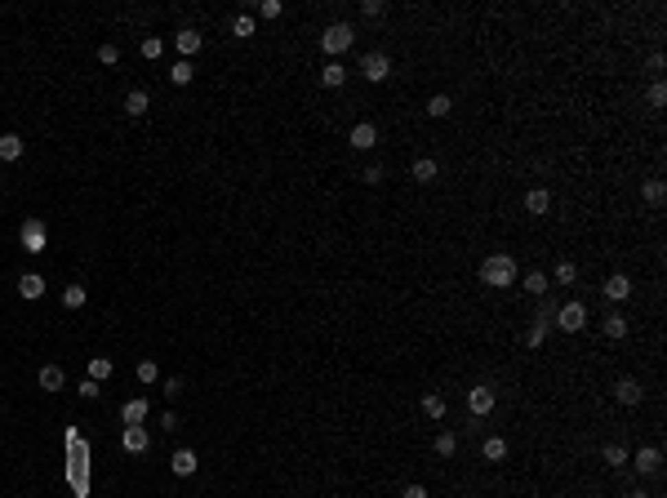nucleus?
Returning a JSON list of instances; mask_svg holds the SVG:
<instances>
[{
  "label": "nucleus",
  "mask_w": 667,
  "mask_h": 498,
  "mask_svg": "<svg viewBox=\"0 0 667 498\" xmlns=\"http://www.w3.org/2000/svg\"><path fill=\"white\" fill-rule=\"evenodd\" d=\"M481 285H494V289L516 285V258H507V253H490V258L481 262Z\"/></svg>",
  "instance_id": "1"
},
{
  "label": "nucleus",
  "mask_w": 667,
  "mask_h": 498,
  "mask_svg": "<svg viewBox=\"0 0 667 498\" xmlns=\"http://www.w3.org/2000/svg\"><path fill=\"white\" fill-rule=\"evenodd\" d=\"M18 245H23V253H45V245H49V227H45L41 218H27L23 227H18Z\"/></svg>",
  "instance_id": "2"
},
{
  "label": "nucleus",
  "mask_w": 667,
  "mask_h": 498,
  "mask_svg": "<svg viewBox=\"0 0 667 498\" xmlns=\"http://www.w3.org/2000/svg\"><path fill=\"white\" fill-rule=\"evenodd\" d=\"M352 36H356V32H352V23H330V27L321 32V49L338 58V54L352 49Z\"/></svg>",
  "instance_id": "3"
},
{
  "label": "nucleus",
  "mask_w": 667,
  "mask_h": 498,
  "mask_svg": "<svg viewBox=\"0 0 667 498\" xmlns=\"http://www.w3.org/2000/svg\"><path fill=\"white\" fill-rule=\"evenodd\" d=\"M387 71H392V58H387L383 49H370V54L361 58V76H365V80H387Z\"/></svg>",
  "instance_id": "4"
},
{
  "label": "nucleus",
  "mask_w": 667,
  "mask_h": 498,
  "mask_svg": "<svg viewBox=\"0 0 667 498\" xmlns=\"http://www.w3.org/2000/svg\"><path fill=\"white\" fill-rule=\"evenodd\" d=\"M556 325H561L565 334H578V330L587 325V307H583V303H565V307H556Z\"/></svg>",
  "instance_id": "5"
},
{
  "label": "nucleus",
  "mask_w": 667,
  "mask_h": 498,
  "mask_svg": "<svg viewBox=\"0 0 667 498\" xmlns=\"http://www.w3.org/2000/svg\"><path fill=\"white\" fill-rule=\"evenodd\" d=\"M467 409H472L476 418H485L494 409V387H485V383H481V387H472V392H467Z\"/></svg>",
  "instance_id": "6"
},
{
  "label": "nucleus",
  "mask_w": 667,
  "mask_h": 498,
  "mask_svg": "<svg viewBox=\"0 0 667 498\" xmlns=\"http://www.w3.org/2000/svg\"><path fill=\"white\" fill-rule=\"evenodd\" d=\"M120 422H125V427H143L147 422V400L143 396L125 400V405H120Z\"/></svg>",
  "instance_id": "7"
},
{
  "label": "nucleus",
  "mask_w": 667,
  "mask_h": 498,
  "mask_svg": "<svg viewBox=\"0 0 667 498\" xmlns=\"http://www.w3.org/2000/svg\"><path fill=\"white\" fill-rule=\"evenodd\" d=\"M374 143H378V125H370V120L352 125V147H356V152H370Z\"/></svg>",
  "instance_id": "8"
},
{
  "label": "nucleus",
  "mask_w": 667,
  "mask_h": 498,
  "mask_svg": "<svg viewBox=\"0 0 667 498\" xmlns=\"http://www.w3.org/2000/svg\"><path fill=\"white\" fill-rule=\"evenodd\" d=\"M120 445H125L129 454H147V449H152V436H147V427H125Z\"/></svg>",
  "instance_id": "9"
},
{
  "label": "nucleus",
  "mask_w": 667,
  "mask_h": 498,
  "mask_svg": "<svg viewBox=\"0 0 667 498\" xmlns=\"http://www.w3.org/2000/svg\"><path fill=\"white\" fill-rule=\"evenodd\" d=\"M614 396L623 400V405H641L645 392H641V383H636V378H618V383H614Z\"/></svg>",
  "instance_id": "10"
},
{
  "label": "nucleus",
  "mask_w": 667,
  "mask_h": 498,
  "mask_svg": "<svg viewBox=\"0 0 667 498\" xmlns=\"http://www.w3.org/2000/svg\"><path fill=\"white\" fill-rule=\"evenodd\" d=\"M169 467H174V476H192L196 467H201V458H196V449H178V454L169 458Z\"/></svg>",
  "instance_id": "11"
},
{
  "label": "nucleus",
  "mask_w": 667,
  "mask_h": 498,
  "mask_svg": "<svg viewBox=\"0 0 667 498\" xmlns=\"http://www.w3.org/2000/svg\"><path fill=\"white\" fill-rule=\"evenodd\" d=\"M174 41H178V54H183V58H192V54H201L205 36H201V32H192V27H187V32H178Z\"/></svg>",
  "instance_id": "12"
},
{
  "label": "nucleus",
  "mask_w": 667,
  "mask_h": 498,
  "mask_svg": "<svg viewBox=\"0 0 667 498\" xmlns=\"http://www.w3.org/2000/svg\"><path fill=\"white\" fill-rule=\"evenodd\" d=\"M321 84H325V89H343V84H347V67H343V63H325V67H321Z\"/></svg>",
  "instance_id": "13"
},
{
  "label": "nucleus",
  "mask_w": 667,
  "mask_h": 498,
  "mask_svg": "<svg viewBox=\"0 0 667 498\" xmlns=\"http://www.w3.org/2000/svg\"><path fill=\"white\" fill-rule=\"evenodd\" d=\"M18 294H23V298H41V294H45V276H41V271H27V276H18Z\"/></svg>",
  "instance_id": "14"
},
{
  "label": "nucleus",
  "mask_w": 667,
  "mask_h": 498,
  "mask_svg": "<svg viewBox=\"0 0 667 498\" xmlns=\"http://www.w3.org/2000/svg\"><path fill=\"white\" fill-rule=\"evenodd\" d=\"M627 294H632V280H627L623 271H614V276L605 280V298H614V303H623Z\"/></svg>",
  "instance_id": "15"
},
{
  "label": "nucleus",
  "mask_w": 667,
  "mask_h": 498,
  "mask_svg": "<svg viewBox=\"0 0 667 498\" xmlns=\"http://www.w3.org/2000/svg\"><path fill=\"white\" fill-rule=\"evenodd\" d=\"M636 467H641V472H650V476H654V472H659V467H663V449H659V445H645L641 454H636Z\"/></svg>",
  "instance_id": "16"
},
{
  "label": "nucleus",
  "mask_w": 667,
  "mask_h": 498,
  "mask_svg": "<svg viewBox=\"0 0 667 498\" xmlns=\"http://www.w3.org/2000/svg\"><path fill=\"white\" fill-rule=\"evenodd\" d=\"M525 210H530V214H547L552 210V196L543 192V187H530V192H525Z\"/></svg>",
  "instance_id": "17"
},
{
  "label": "nucleus",
  "mask_w": 667,
  "mask_h": 498,
  "mask_svg": "<svg viewBox=\"0 0 667 498\" xmlns=\"http://www.w3.org/2000/svg\"><path fill=\"white\" fill-rule=\"evenodd\" d=\"M63 383H67V374L58 365H45L41 370V392H63Z\"/></svg>",
  "instance_id": "18"
},
{
  "label": "nucleus",
  "mask_w": 667,
  "mask_h": 498,
  "mask_svg": "<svg viewBox=\"0 0 667 498\" xmlns=\"http://www.w3.org/2000/svg\"><path fill=\"white\" fill-rule=\"evenodd\" d=\"M147 107H152V98H147L143 89H129L125 93V111H129V116H147Z\"/></svg>",
  "instance_id": "19"
},
{
  "label": "nucleus",
  "mask_w": 667,
  "mask_h": 498,
  "mask_svg": "<svg viewBox=\"0 0 667 498\" xmlns=\"http://www.w3.org/2000/svg\"><path fill=\"white\" fill-rule=\"evenodd\" d=\"M23 156V138L18 134H0V161H18Z\"/></svg>",
  "instance_id": "20"
},
{
  "label": "nucleus",
  "mask_w": 667,
  "mask_h": 498,
  "mask_svg": "<svg viewBox=\"0 0 667 498\" xmlns=\"http://www.w3.org/2000/svg\"><path fill=\"white\" fill-rule=\"evenodd\" d=\"M192 76H196V67L187 58H178L174 67H169V84H192Z\"/></svg>",
  "instance_id": "21"
},
{
  "label": "nucleus",
  "mask_w": 667,
  "mask_h": 498,
  "mask_svg": "<svg viewBox=\"0 0 667 498\" xmlns=\"http://www.w3.org/2000/svg\"><path fill=\"white\" fill-rule=\"evenodd\" d=\"M481 454L490 458V463H503V458H507V440H503V436H490V440H485V449H481Z\"/></svg>",
  "instance_id": "22"
},
{
  "label": "nucleus",
  "mask_w": 667,
  "mask_h": 498,
  "mask_svg": "<svg viewBox=\"0 0 667 498\" xmlns=\"http://www.w3.org/2000/svg\"><path fill=\"white\" fill-rule=\"evenodd\" d=\"M84 298H89V294H84V285H67V289H63V307H67V312L84 307Z\"/></svg>",
  "instance_id": "23"
},
{
  "label": "nucleus",
  "mask_w": 667,
  "mask_h": 498,
  "mask_svg": "<svg viewBox=\"0 0 667 498\" xmlns=\"http://www.w3.org/2000/svg\"><path fill=\"white\" fill-rule=\"evenodd\" d=\"M605 334L609 338H627V316L623 312H609L605 316Z\"/></svg>",
  "instance_id": "24"
},
{
  "label": "nucleus",
  "mask_w": 667,
  "mask_h": 498,
  "mask_svg": "<svg viewBox=\"0 0 667 498\" xmlns=\"http://www.w3.org/2000/svg\"><path fill=\"white\" fill-rule=\"evenodd\" d=\"M422 414H427V418H445V396L427 392V396H422Z\"/></svg>",
  "instance_id": "25"
},
{
  "label": "nucleus",
  "mask_w": 667,
  "mask_h": 498,
  "mask_svg": "<svg viewBox=\"0 0 667 498\" xmlns=\"http://www.w3.org/2000/svg\"><path fill=\"white\" fill-rule=\"evenodd\" d=\"M449 111H454L449 93H436V98H427V116H449Z\"/></svg>",
  "instance_id": "26"
},
{
  "label": "nucleus",
  "mask_w": 667,
  "mask_h": 498,
  "mask_svg": "<svg viewBox=\"0 0 667 498\" xmlns=\"http://www.w3.org/2000/svg\"><path fill=\"white\" fill-rule=\"evenodd\" d=\"M89 378H93V383L111 378V361H107V356H93V361H89Z\"/></svg>",
  "instance_id": "27"
},
{
  "label": "nucleus",
  "mask_w": 667,
  "mask_h": 498,
  "mask_svg": "<svg viewBox=\"0 0 667 498\" xmlns=\"http://www.w3.org/2000/svg\"><path fill=\"white\" fill-rule=\"evenodd\" d=\"M231 36L249 41V36H253V18H249V14H236V18H231Z\"/></svg>",
  "instance_id": "28"
},
{
  "label": "nucleus",
  "mask_w": 667,
  "mask_h": 498,
  "mask_svg": "<svg viewBox=\"0 0 667 498\" xmlns=\"http://www.w3.org/2000/svg\"><path fill=\"white\" fill-rule=\"evenodd\" d=\"M454 449H458V436H454V431H440V436H436V454H440V458H449Z\"/></svg>",
  "instance_id": "29"
},
{
  "label": "nucleus",
  "mask_w": 667,
  "mask_h": 498,
  "mask_svg": "<svg viewBox=\"0 0 667 498\" xmlns=\"http://www.w3.org/2000/svg\"><path fill=\"white\" fill-rule=\"evenodd\" d=\"M605 463H609V467H623V463H627V449L618 445V440H609V445H605Z\"/></svg>",
  "instance_id": "30"
},
{
  "label": "nucleus",
  "mask_w": 667,
  "mask_h": 498,
  "mask_svg": "<svg viewBox=\"0 0 667 498\" xmlns=\"http://www.w3.org/2000/svg\"><path fill=\"white\" fill-rule=\"evenodd\" d=\"M663 196H667V187L659 183V178H650V183H645V205H663Z\"/></svg>",
  "instance_id": "31"
},
{
  "label": "nucleus",
  "mask_w": 667,
  "mask_h": 498,
  "mask_svg": "<svg viewBox=\"0 0 667 498\" xmlns=\"http://www.w3.org/2000/svg\"><path fill=\"white\" fill-rule=\"evenodd\" d=\"M525 343H530V347H543V343H547V321H534L530 334H525Z\"/></svg>",
  "instance_id": "32"
},
{
  "label": "nucleus",
  "mask_w": 667,
  "mask_h": 498,
  "mask_svg": "<svg viewBox=\"0 0 667 498\" xmlns=\"http://www.w3.org/2000/svg\"><path fill=\"white\" fill-rule=\"evenodd\" d=\"M414 178H418V183H431V178H436V161H427V156L414 161Z\"/></svg>",
  "instance_id": "33"
},
{
  "label": "nucleus",
  "mask_w": 667,
  "mask_h": 498,
  "mask_svg": "<svg viewBox=\"0 0 667 498\" xmlns=\"http://www.w3.org/2000/svg\"><path fill=\"white\" fill-rule=\"evenodd\" d=\"M525 289H530V294H547V276H543V271H530V276H525Z\"/></svg>",
  "instance_id": "34"
},
{
  "label": "nucleus",
  "mask_w": 667,
  "mask_h": 498,
  "mask_svg": "<svg viewBox=\"0 0 667 498\" xmlns=\"http://www.w3.org/2000/svg\"><path fill=\"white\" fill-rule=\"evenodd\" d=\"M574 276H578V267H574V262H556V285H574Z\"/></svg>",
  "instance_id": "35"
},
{
  "label": "nucleus",
  "mask_w": 667,
  "mask_h": 498,
  "mask_svg": "<svg viewBox=\"0 0 667 498\" xmlns=\"http://www.w3.org/2000/svg\"><path fill=\"white\" fill-rule=\"evenodd\" d=\"M156 378H161V370H156V361H138V383L147 387V383H156Z\"/></svg>",
  "instance_id": "36"
},
{
  "label": "nucleus",
  "mask_w": 667,
  "mask_h": 498,
  "mask_svg": "<svg viewBox=\"0 0 667 498\" xmlns=\"http://www.w3.org/2000/svg\"><path fill=\"white\" fill-rule=\"evenodd\" d=\"M161 54H165V41H161V36H147V41H143V58H161Z\"/></svg>",
  "instance_id": "37"
},
{
  "label": "nucleus",
  "mask_w": 667,
  "mask_h": 498,
  "mask_svg": "<svg viewBox=\"0 0 667 498\" xmlns=\"http://www.w3.org/2000/svg\"><path fill=\"white\" fill-rule=\"evenodd\" d=\"M645 98H650V107H663V102H667V84H663V80H654Z\"/></svg>",
  "instance_id": "38"
},
{
  "label": "nucleus",
  "mask_w": 667,
  "mask_h": 498,
  "mask_svg": "<svg viewBox=\"0 0 667 498\" xmlns=\"http://www.w3.org/2000/svg\"><path fill=\"white\" fill-rule=\"evenodd\" d=\"M98 63H102V67H116V63H120V49H116V45H102V49H98Z\"/></svg>",
  "instance_id": "39"
},
{
  "label": "nucleus",
  "mask_w": 667,
  "mask_h": 498,
  "mask_svg": "<svg viewBox=\"0 0 667 498\" xmlns=\"http://www.w3.org/2000/svg\"><path fill=\"white\" fill-rule=\"evenodd\" d=\"M258 14H262V18H280V14H285V5H280V0H262Z\"/></svg>",
  "instance_id": "40"
},
{
  "label": "nucleus",
  "mask_w": 667,
  "mask_h": 498,
  "mask_svg": "<svg viewBox=\"0 0 667 498\" xmlns=\"http://www.w3.org/2000/svg\"><path fill=\"white\" fill-rule=\"evenodd\" d=\"M76 392H80V396H84V400H98V392H102V387H98V383H93V378H84V383H80V387H76Z\"/></svg>",
  "instance_id": "41"
},
{
  "label": "nucleus",
  "mask_w": 667,
  "mask_h": 498,
  "mask_svg": "<svg viewBox=\"0 0 667 498\" xmlns=\"http://www.w3.org/2000/svg\"><path fill=\"white\" fill-rule=\"evenodd\" d=\"M361 14H365V18H383V0H365Z\"/></svg>",
  "instance_id": "42"
},
{
  "label": "nucleus",
  "mask_w": 667,
  "mask_h": 498,
  "mask_svg": "<svg viewBox=\"0 0 667 498\" xmlns=\"http://www.w3.org/2000/svg\"><path fill=\"white\" fill-rule=\"evenodd\" d=\"M361 178H365V183H383V165H370Z\"/></svg>",
  "instance_id": "43"
},
{
  "label": "nucleus",
  "mask_w": 667,
  "mask_h": 498,
  "mask_svg": "<svg viewBox=\"0 0 667 498\" xmlns=\"http://www.w3.org/2000/svg\"><path fill=\"white\" fill-rule=\"evenodd\" d=\"M178 392H183V383H178V378H165V396L178 400Z\"/></svg>",
  "instance_id": "44"
},
{
  "label": "nucleus",
  "mask_w": 667,
  "mask_h": 498,
  "mask_svg": "<svg viewBox=\"0 0 667 498\" xmlns=\"http://www.w3.org/2000/svg\"><path fill=\"white\" fill-rule=\"evenodd\" d=\"M400 498H427V490H422V485H405V494Z\"/></svg>",
  "instance_id": "45"
},
{
  "label": "nucleus",
  "mask_w": 667,
  "mask_h": 498,
  "mask_svg": "<svg viewBox=\"0 0 667 498\" xmlns=\"http://www.w3.org/2000/svg\"><path fill=\"white\" fill-rule=\"evenodd\" d=\"M627 498H650V494H641V490H632V494H627Z\"/></svg>",
  "instance_id": "46"
}]
</instances>
